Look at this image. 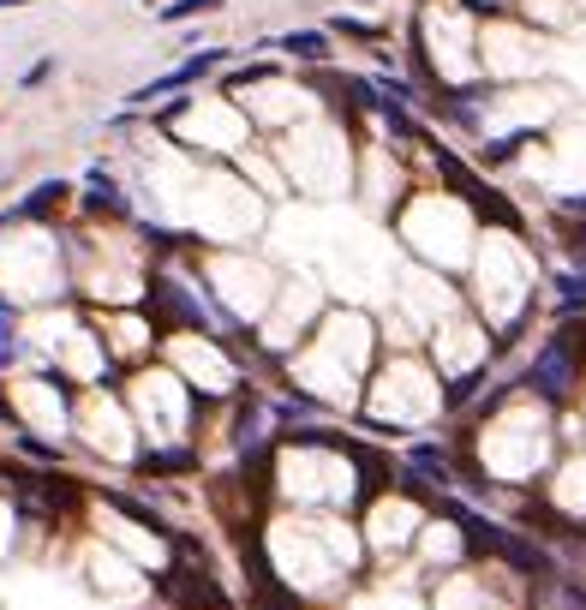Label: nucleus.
<instances>
[{"mask_svg":"<svg viewBox=\"0 0 586 610\" xmlns=\"http://www.w3.org/2000/svg\"><path fill=\"white\" fill-rule=\"evenodd\" d=\"M431 156H437V180L449 186V192L461 198V203H467V210H473V215H479V222H485V227H508V234H520V227H527V215H520L515 203H508L503 192H496L491 180H479V174L467 168L461 156H455V150L431 144Z\"/></svg>","mask_w":586,"mask_h":610,"instance_id":"f257e3e1","label":"nucleus"},{"mask_svg":"<svg viewBox=\"0 0 586 610\" xmlns=\"http://www.w3.org/2000/svg\"><path fill=\"white\" fill-rule=\"evenodd\" d=\"M227 55H234V48H203V55H186L180 67H168V72H162V79L138 84V91L126 96V102H132V108H150V102H156V96H174V91H198V84L210 79V72H222V67H227Z\"/></svg>","mask_w":586,"mask_h":610,"instance_id":"f03ea898","label":"nucleus"},{"mask_svg":"<svg viewBox=\"0 0 586 610\" xmlns=\"http://www.w3.org/2000/svg\"><path fill=\"white\" fill-rule=\"evenodd\" d=\"M527 384L539 389L544 401H569V384H581V353L569 348L563 336H551V341H544V353L532 360Z\"/></svg>","mask_w":586,"mask_h":610,"instance_id":"7ed1b4c3","label":"nucleus"},{"mask_svg":"<svg viewBox=\"0 0 586 610\" xmlns=\"http://www.w3.org/2000/svg\"><path fill=\"white\" fill-rule=\"evenodd\" d=\"M270 48H282L293 67H329V60H336V43H329V31H282Z\"/></svg>","mask_w":586,"mask_h":610,"instance_id":"20e7f679","label":"nucleus"},{"mask_svg":"<svg viewBox=\"0 0 586 610\" xmlns=\"http://www.w3.org/2000/svg\"><path fill=\"white\" fill-rule=\"evenodd\" d=\"M67 192H72L67 180H43V186H36L31 198L19 203V215H24V222H48V215H55L60 203H67Z\"/></svg>","mask_w":586,"mask_h":610,"instance_id":"39448f33","label":"nucleus"},{"mask_svg":"<svg viewBox=\"0 0 586 610\" xmlns=\"http://www.w3.org/2000/svg\"><path fill=\"white\" fill-rule=\"evenodd\" d=\"M251 610H300L293 593L276 587V575H270V563H263V556H258V593H251Z\"/></svg>","mask_w":586,"mask_h":610,"instance_id":"423d86ee","label":"nucleus"},{"mask_svg":"<svg viewBox=\"0 0 586 610\" xmlns=\"http://www.w3.org/2000/svg\"><path fill=\"white\" fill-rule=\"evenodd\" d=\"M324 31L329 36H353V43H389V24H365V19H348V12H336Z\"/></svg>","mask_w":586,"mask_h":610,"instance_id":"0eeeda50","label":"nucleus"},{"mask_svg":"<svg viewBox=\"0 0 586 610\" xmlns=\"http://www.w3.org/2000/svg\"><path fill=\"white\" fill-rule=\"evenodd\" d=\"M227 0H162L156 19L162 24H186V19H210V12H222Z\"/></svg>","mask_w":586,"mask_h":610,"instance_id":"6e6552de","label":"nucleus"},{"mask_svg":"<svg viewBox=\"0 0 586 610\" xmlns=\"http://www.w3.org/2000/svg\"><path fill=\"white\" fill-rule=\"evenodd\" d=\"M84 203H91V210H108V215H126V210H132V203L120 198V186H114L108 174H91V198H84Z\"/></svg>","mask_w":586,"mask_h":610,"instance_id":"1a4fd4ad","label":"nucleus"},{"mask_svg":"<svg viewBox=\"0 0 586 610\" xmlns=\"http://www.w3.org/2000/svg\"><path fill=\"white\" fill-rule=\"evenodd\" d=\"M198 455L192 449H174V455H144V473H192Z\"/></svg>","mask_w":586,"mask_h":610,"instance_id":"9d476101","label":"nucleus"},{"mask_svg":"<svg viewBox=\"0 0 586 610\" xmlns=\"http://www.w3.org/2000/svg\"><path fill=\"white\" fill-rule=\"evenodd\" d=\"M263 79H276V67H270V60H251V67H234V72H227V91H246V84H263Z\"/></svg>","mask_w":586,"mask_h":610,"instance_id":"9b49d317","label":"nucleus"},{"mask_svg":"<svg viewBox=\"0 0 586 610\" xmlns=\"http://www.w3.org/2000/svg\"><path fill=\"white\" fill-rule=\"evenodd\" d=\"M12 329H19V312H12V305H0V365H7L12 353H19V341H12Z\"/></svg>","mask_w":586,"mask_h":610,"instance_id":"f8f14e48","label":"nucleus"},{"mask_svg":"<svg viewBox=\"0 0 586 610\" xmlns=\"http://www.w3.org/2000/svg\"><path fill=\"white\" fill-rule=\"evenodd\" d=\"M556 288H563V312H575V305H586V275H556Z\"/></svg>","mask_w":586,"mask_h":610,"instance_id":"ddd939ff","label":"nucleus"},{"mask_svg":"<svg viewBox=\"0 0 586 610\" xmlns=\"http://www.w3.org/2000/svg\"><path fill=\"white\" fill-rule=\"evenodd\" d=\"M48 79H55V55H43V60H36V67L19 79V84H24V91H36V84H48Z\"/></svg>","mask_w":586,"mask_h":610,"instance_id":"4468645a","label":"nucleus"},{"mask_svg":"<svg viewBox=\"0 0 586 610\" xmlns=\"http://www.w3.org/2000/svg\"><path fill=\"white\" fill-rule=\"evenodd\" d=\"M479 377H485V372H467V377H461V384H455V389H449V407H461L467 396H473V389H479Z\"/></svg>","mask_w":586,"mask_h":610,"instance_id":"2eb2a0df","label":"nucleus"},{"mask_svg":"<svg viewBox=\"0 0 586 610\" xmlns=\"http://www.w3.org/2000/svg\"><path fill=\"white\" fill-rule=\"evenodd\" d=\"M19 7H31V0H0V12H19Z\"/></svg>","mask_w":586,"mask_h":610,"instance_id":"dca6fc26","label":"nucleus"},{"mask_svg":"<svg viewBox=\"0 0 586 610\" xmlns=\"http://www.w3.org/2000/svg\"><path fill=\"white\" fill-rule=\"evenodd\" d=\"M0 192H7V186H0Z\"/></svg>","mask_w":586,"mask_h":610,"instance_id":"f3484780","label":"nucleus"},{"mask_svg":"<svg viewBox=\"0 0 586 610\" xmlns=\"http://www.w3.org/2000/svg\"><path fill=\"white\" fill-rule=\"evenodd\" d=\"M144 7H150V0H144Z\"/></svg>","mask_w":586,"mask_h":610,"instance_id":"a211bd4d","label":"nucleus"}]
</instances>
